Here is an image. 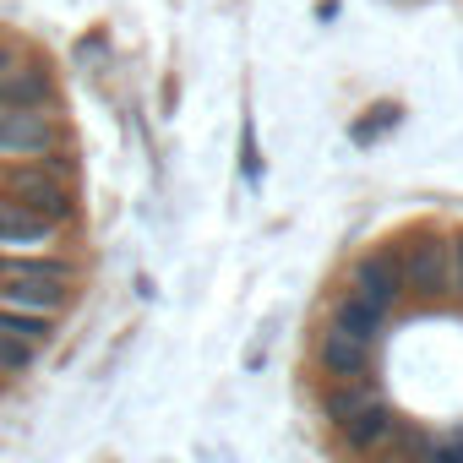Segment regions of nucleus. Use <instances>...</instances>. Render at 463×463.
<instances>
[{
	"mask_svg": "<svg viewBox=\"0 0 463 463\" xmlns=\"http://www.w3.org/2000/svg\"><path fill=\"white\" fill-rule=\"evenodd\" d=\"M430 463H463V436H452V441L430 447Z\"/></svg>",
	"mask_w": 463,
	"mask_h": 463,
	"instance_id": "17",
	"label": "nucleus"
},
{
	"mask_svg": "<svg viewBox=\"0 0 463 463\" xmlns=\"http://www.w3.org/2000/svg\"><path fill=\"white\" fill-rule=\"evenodd\" d=\"M392 463H430V441L425 436H403V452Z\"/></svg>",
	"mask_w": 463,
	"mask_h": 463,
	"instance_id": "16",
	"label": "nucleus"
},
{
	"mask_svg": "<svg viewBox=\"0 0 463 463\" xmlns=\"http://www.w3.org/2000/svg\"><path fill=\"white\" fill-rule=\"evenodd\" d=\"M349 295L371 300L376 311H392V306L403 300V262H398V246H382V251L360 257V262H354V289H349Z\"/></svg>",
	"mask_w": 463,
	"mask_h": 463,
	"instance_id": "4",
	"label": "nucleus"
},
{
	"mask_svg": "<svg viewBox=\"0 0 463 463\" xmlns=\"http://www.w3.org/2000/svg\"><path fill=\"white\" fill-rule=\"evenodd\" d=\"M6 262H12V251H0V279H6Z\"/></svg>",
	"mask_w": 463,
	"mask_h": 463,
	"instance_id": "19",
	"label": "nucleus"
},
{
	"mask_svg": "<svg viewBox=\"0 0 463 463\" xmlns=\"http://www.w3.org/2000/svg\"><path fill=\"white\" fill-rule=\"evenodd\" d=\"M398 262H403V295L414 300H447V235L436 229H409L403 246H398Z\"/></svg>",
	"mask_w": 463,
	"mask_h": 463,
	"instance_id": "2",
	"label": "nucleus"
},
{
	"mask_svg": "<svg viewBox=\"0 0 463 463\" xmlns=\"http://www.w3.org/2000/svg\"><path fill=\"white\" fill-rule=\"evenodd\" d=\"M55 241V223H44L39 213H28L23 202H12L0 191V251H33Z\"/></svg>",
	"mask_w": 463,
	"mask_h": 463,
	"instance_id": "6",
	"label": "nucleus"
},
{
	"mask_svg": "<svg viewBox=\"0 0 463 463\" xmlns=\"http://www.w3.org/2000/svg\"><path fill=\"white\" fill-rule=\"evenodd\" d=\"M382 317H387V311H376V306L360 300V295H344V300L333 306V327H344V333H354V338H365V344H376Z\"/></svg>",
	"mask_w": 463,
	"mask_h": 463,
	"instance_id": "11",
	"label": "nucleus"
},
{
	"mask_svg": "<svg viewBox=\"0 0 463 463\" xmlns=\"http://www.w3.org/2000/svg\"><path fill=\"white\" fill-rule=\"evenodd\" d=\"M12 61H17V50H12V44H0V77L12 71Z\"/></svg>",
	"mask_w": 463,
	"mask_h": 463,
	"instance_id": "18",
	"label": "nucleus"
},
{
	"mask_svg": "<svg viewBox=\"0 0 463 463\" xmlns=\"http://www.w3.org/2000/svg\"><path fill=\"white\" fill-rule=\"evenodd\" d=\"M0 306H23L39 317H61L71 306V284H44V279H0Z\"/></svg>",
	"mask_w": 463,
	"mask_h": 463,
	"instance_id": "8",
	"label": "nucleus"
},
{
	"mask_svg": "<svg viewBox=\"0 0 463 463\" xmlns=\"http://www.w3.org/2000/svg\"><path fill=\"white\" fill-rule=\"evenodd\" d=\"M55 99V71L44 61H12V71L0 77V109H50Z\"/></svg>",
	"mask_w": 463,
	"mask_h": 463,
	"instance_id": "5",
	"label": "nucleus"
},
{
	"mask_svg": "<svg viewBox=\"0 0 463 463\" xmlns=\"http://www.w3.org/2000/svg\"><path fill=\"white\" fill-rule=\"evenodd\" d=\"M61 142L50 109H0V164H28Z\"/></svg>",
	"mask_w": 463,
	"mask_h": 463,
	"instance_id": "3",
	"label": "nucleus"
},
{
	"mask_svg": "<svg viewBox=\"0 0 463 463\" xmlns=\"http://www.w3.org/2000/svg\"><path fill=\"white\" fill-rule=\"evenodd\" d=\"M392 430H398V420H392V409H387L382 398H371L365 409H354V414L338 425V436H344L354 452H376V447H382Z\"/></svg>",
	"mask_w": 463,
	"mask_h": 463,
	"instance_id": "9",
	"label": "nucleus"
},
{
	"mask_svg": "<svg viewBox=\"0 0 463 463\" xmlns=\"http://www.w3.org/2000/svg\"><path fill=\"white\" fill-rule=\"evenodd\" d=\"M317 354H322V371L338 382V376H365L371 371V344L365 338H354V333H344V327H322V344H317Z\"/></svg>",
	"mask_w": 463,
	"mask_h": 463,
	"instance_id": "7",
	"label": "nucleus"
},
{
	"mask_svg": "<svg viewBox=\"0 0 463 463\" xmlns=\"http://www.w3.org/2000/svg\"><path fill=\"white\" fill-rule=\"evenodd\" d=\"M371 398H376V392H371V382H365V376H338V382L322 392V409H327V420H333V425H344V420H349L354 409H365Z\"/></svg>",
	"mask_w": 463,
	"mask_h": 463,
	"instance_id": "12",
	"label": "nucleus"
},
{
	"mask_svg": "<svg viewBox=\"0 0 463 463\" xmlns=\"http://www.w3.org/2000/svg\"><path fill=\"white\" fill-rule=\"evenodd\" d=\"M0 191H6L12 202H23L28 213H39L44 223H55V229H66V223L77 218L71 185L55 180V175H44L39 164H6V175H0Z\"/></svg>",
	"mask_w": 463,
	"mask_h": 463,
	"instance_id": "1",
	"label": "nucleus"
},
{
	"mask_svg": "<svg viewBox=\"0 0 463 463\" xmlns=\"http://www.w3.org/2000/svg\"><path fill=\"white\" fill-rule=\"evenodd\" d=\"M447 300L463 306V229L447 241Z\"/></svg>",
	"mask_w": 463,
	"mask_h": 463,
	"instance_id": "14",
	"label": "nucleus"
},
{
	"mask_svg": "<svg viewBox=\"0 0 463 463\" xmlns=\"http://www.w3.org/2000/svg\"><path fill=\"white\" fill-rule=\"evenodd\" d=\"M33 360H39L33 344H23V338H12V333H0V382H6V376H28Z\"/></svg>",
	"mask_w": 463,
	"mask_h": 463,
	"instance_id": "13",
	"label": "nucleus"
},
{
	"mask_svg": "<svg viewBox=\"0 0 463 463\" xmlns=\"http://www.w3.org/2000/svg\"><path fill=\"white\" fill-rule=\"evenodd\" d=\"M0 333H12L33 349H50L55 344V317H39V311H23V306H0Z\"/></svg>",
	"mask_w": 463,
	"mask_h": 463,
	"instance_id": "10",
	"label": "nucleus"
},
{
	"mask_svg": "<svg viewBox=\"0 0 463 463\" xmlns=\"http://www.w3.org/2000/svg\"><path fill=\"white\" fill-rule=\"evenodd\" d=\"M28 164H39V169H44V175H55V180H71V175H77V158H71V153H66L61 142H55L50 153H39V158H28Z\"/></svg>",
	"mask_w": 463,
	"mask_h": 463,
	"instance_id": "15",
	"label": "nucleus"
}]
</instances>
